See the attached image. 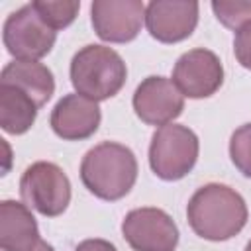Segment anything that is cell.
Wrapping results in <instances>:
<instances>
[{
	"instance_id": "obj_1",
	"label": "cell",
	"mask_w": 251,
	"mask_h": 251,
	"mask_svg": "<svg viewBox=\"0 0 251 251\" xmlns=\"http://www.w3.org/2000/svg\"><path fill=\"white\" fill-rule=\"evenodd\" d=\"M186 220L192 231L208 241H227L247 224L243 196L227 184L210 182L200 186L186 206Z\"/></svg>"
},
{
	"instance_id": "obj_2",
	"label": "cell",
	"mask_w": 251,
	"mask_h": 251,
	"mask_svg": "<svg viewBox=\"0 0 251 251\" xmlns=\"http://www.w3.org/2000/svg\"><path fill=\"white\" fill-rule=\"evenodd\" d=\"M80 180L96 198L106 202L120 200L137 180V159L126 145L102 141L82 157Z\"/></svg>"
},
{
	"instance_id": "obj_3",
	"label": "cell",
	"mask_w": 251,
	"mask_h": 251,
	"mask_svg": "<svg viewBox=\"0 0 251 251\" xmlns=\"http://www.w3.org/2000/svg\"><path fill=\"white\" fill-rule=\"evenodd\" d=\"M126 78L127 69L124 59L106 45H84L71 61V82L76 94L94 102L116 96Z\"/></svg>"
},
{
	"instance_id": "obj_4",
	"label": "cell",
	"mask_w": 251,
	"mask_h": 251,
	"mask_svg": "<svg viewBox=\"0 0 251 251\" xmlns=\"http://www.w3.org/2000/svg\"><path fill=\"white\" fill-rule=\"evenodd\" d=\"M196 133L180 124L159 127L149 145V167L161 180H180L186 176L198 159Z\"/></svg>"
},
{
	"instance_id": "obj_5",
	"label": "cell",
	"mask_w": 251,
	"mask_h": 251,
	"mask_svg": "<svg viewBox=\"0 0 251 251\" xmlns=\"http://www.w3.org/2000/svg\"><path fill=\"white\" fill-rule=\"evenodd\" d=\"M20 194L27 208H33L45 218H57L71 202V180L59 165L37 161L24 171Z\"/></svg>"
},
{
	"instance_id": "obj_6",
	"label": "cell",
	"mask_w": 251,
	"mask_h": 251,
	"mask_svg": "<svg viewBox=\"0 0 251 251\" xmlns=\"http://www.w3.org/2000/svg\"><path fill=\"white\" fill-rule=\"evenodd\" d=\"M55 39L57 31L43 22L33 4H25L12 12L2 27L4 47L16 61H39L49 55Z\"/></svg>"
},
{
	"instance_id": "obj_7",
	"label": "cell",
	"mask_w": 251,
	"mask_h": 251,
	"mask_svg": "<svg viewBox=\"0 0 251 251\" xmlns=\"http://www.w3.org/2000/svg\"><path fill=\"white\" fill-rule=\"evenodd\" d=\"M122 235L133 251H175L178 227L161 208H135L122 222Z\"/></svg>"
},
{
	"instance_id": "obj_8",
	"label": "cell",
	"mask_w": 251,
	"mask_h": 251,
	"mask_svg": "<svg viewBox=\"0 0 251 251\" xmlns=\"http://www.w3.org/2000/svg\"><path fill=\"white\" fill-rule=\"evenodd\" d=\"M173 82L186 98H208L216 94L224 82L222 61L210 49H190L175 63Z\"/></svg>"
},
{
	"instance_id": "obj_9",
	"label": "cell",
	"mask_w": 251,
	"mask_h": 251,
	"mask_svg": "<svg viewBox=\"0 0 251 251\" xmlns=\"http://www.w3.org/2000/svg\"><path fill=\"white\" fill-rule=\"evenodd\" d=\"M145 8L141 0H94L90 6L92 27L102 41H133L145 22Z\"/></svg>"
},
{
	"instance_id": "obj_10",
	"label": "cell",
	"mask_w": 251,
	"mask_h": 251,
	"mask_svg": "<svg viewBox=\"0 0 251 251\" xmlns=\"http://www.w3.org/2000/svg\"><path fill=\"white\" fill-rule=\"evenodd\" d=\"M135 116L147 126H169L184 110V96L167 76H147L133 92Z\"/></svg>"
},
{
	"instance_id": "obj_11",
	"label": "cell",
	"mask_w": 251,
	"mask_h": 251,
	"mask_svg": "<svg viewBox=\"0 0 251 251\" xmlns=\"http://www.w3.org/2000/svg\"><path fill=\"white\" fill-rule=\"evenodd\" d=\"M198 10L194 0H153L145 8L147 31L161 43H178L196 29Z\"/></svg>"
},
{
	"instance_id": "obj_12",
	"label": "cell",
	"mask_w": 251,
	"mask_h": 251,
	"mask_svg": "<svg viewBox=\"0 0 251 251\" xmlns=\"http://www.w3.org/2000/svg\"><path fill=\"white\" fill-rule=\"evenodd\" d=\"M100 120L102 114L98 102L75 92L63 96L55 104L49 124L57 137L65 141H80L96 133Z\"/></svg>"
},
{
	"instance_id": "obj_13",
	"label": "cell",
	"mask_w": 251,
	"mask_h": 251,
	"mask_svg": "<svg viewBox=\"0 0 251 251\" xmlns=\"http://www.w3.org/2000/svg\"><path fill=\"white\" fill-rule=\"evenodd\" d=\"M0 245L4 251H55L41 239L29 208L16 200L0 202Z\"/></svg>"
},
{
	"instance_id": "obj_14",
	"label": "cell",
	"mask_w": 251,
	"mask_h": 251,
	"mask_svg": "<svg viewBox=\"0 0 251 251\" xmlns=\"http://www.w3.org/2000/svg\"><path fill=\"white\" fill-rule=\"evenodd\" d=\"M0 84L25 92L37 108L45 106L55 92L53 73L39 61H12L2 69Z\"/></svg>"
},
{
	"instance_id": "obj_15",
	"label": "cell",
	"mask_w": 251,
	"mask_h": 251,
	"mask_svg": "<svg viewBox=\"0 0 251 251\" xmlns=\"http://www.w3.org/2000/svg\"><path fill=\"white\" fill-rule=\"evenodd\" d=\"M37 104L22 90L0 84V127L10 135H22L31 129L37 118Z\"/></svg>"
},
{
	"instance_id": "obj_16",
	"label": "cell",
	"mask_w": 251,
	"mask_h": 251,
	"mask_svg": "<svg viewBox=\"0 0 251 251\" xmlns=\"http://www.w3.org/2000/svg\"><path fill=\"white\" fill-rule=\"evenodd\" d=\"M31 4L43 22L55 31L69 27L80 10V2L76 0H35Z\"/></svg>"
},
{
	"instance_id": "obj_17",
	"label": "cell",
	"mask_w": 251,
	"mask_h": 251,
	"mask_svg": "<svg viewBox=\"0 0 251 251\" xmlns=\"http://www.w3.org/2000/svg\"><path fill=\"white\" fill-rule=\"evenodd\" d=\"M212 10L218 22L229 29H241L251 24V0H214Z\"/></svg>"
},
{
	"instance_id": "obj_18",
	"label": "cell",
	"mask_w": 251,
	"mask_h": 251,
	"mask_svg": "<svg viewBox=\"0 0 251 251\" xmlns=\"http://www.w3.org/2000/svg\"><path fill=\"white\" fill-rule=\"evenodd\" d=\"M229 157L235 169L251 178V124L239 126L229 139Z\"/></svg>"
},
{
	"instance_id": "obj_19",
	"label": "cell",
	"mask_w": 251,
	"mask_h": 251,
	"mask_svg": "<svg viewBox=\"0 0 251 251\" xmlns=\"http://www.w3.org/2000/svg\"><path fill=\"white\" fill-rule=\"evenodd\" d=\"M233 55L237 59V63L251 71V24L243 25L241 29L235 31L233 37Z\"/></svg>"
},
{
	"instance_id": "obj_20",
	"label": "cell",
	"mask_w": 251,
	"mask_h": 251,
	"mask_svg": "<svg viewBox=\"0 0 251 251\" xmlns=\"http://www.w3.org/2000/svg\"><path fill=\"white\" fill-rule=\"evenodd\" d=\"M75 251H118V249H116L114 243H110V241H106V239L94 237V239H84V241H80V243L75 247Z\"/></svg>"
},
{
	"instance_id": "obj_21",
	"label": "cell",
	"mask_w": 251,
	"mask_h": 251,
	"mask_svg": "<svg viewBox=\"0 0 251 251\" xmlns=\"http://www.w3.org/2000/svg\"><path fill=\"white\" fill-rule=\"evenodd\" d=\"M245 251H251V241H249V243L245 245Z\"/></svg>"
}]
</instances>
